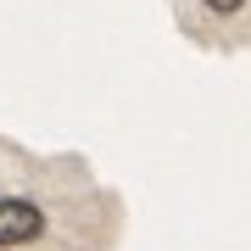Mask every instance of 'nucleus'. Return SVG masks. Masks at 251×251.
<instances>
[{
	"label": "nucleus",
	"instance_id": "f257e3e1",
	"mask_svg": "<svg viewBox=\"0 0 251 251\" xmlns=\"http://www.w3.org/2000/svg\"><path fill=\"white\" fill-rule=\"evenodd\" d=\"M39 229H45V218H39L34 201H0V246H23Z\"/></svg>",
	"mask_w": 251,
	"mask_h": 251
},
{
	"label": "nucleus",
	"instance_id": "f03ea898",
	"mask_svg": "<svg viewBox=\"0 0 251 251\" xmlns=\"http://www.w3.org/2000/svg\"><path fill=\"white\" fill-rule=\"evenodd\" d=\"M206 6H212V11H224V17H229V11H240L246 0H206Z\"/></svg>",
	"mask_w": 251,
	"mask_h": 251
}]
</instances>
